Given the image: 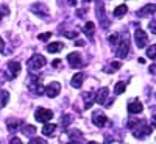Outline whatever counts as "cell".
Returning <instances> with one entry per match:
<instances>
[{"label": "cell", "mask_w": 156, "mask_h": 144, "mask_svg": "<svg viewBox=\"0 0 156 144\" xmlns=\"http://www.w3.org/2000/svg\"><path fill=\"white\" fill-rule=\"evenodd\" d=\"M22 133H23V135L31 136V135H34V133H36V128H34L33 125H27V127H23V128H22Z\"/></svg>", "instance_id": "obj_25"}, {"label": "cell", "mask_w": 156, "mask_h": 144, "mask_svg": "<svg viewBox=\"0 0 156 144\" xmlns=\"http://www.w3.org/2000/svg\"><path fill=\"white\" fill-rule=\"evenodd\" d=\"M142 110H144V107H142V103L139 100H129V103H128L129 114H139V113H142Z\"/></svg>", "instance_id": "obj_9"}, {"label": "cell", "mask_w": 156, "mask_h": 144, "mask_svg": "<svg viewBox=\"0 0 156 144\" xmlns=\"http://www.w3.org/2000/svg\"><path fill=\"white\" fill-rule=\"evenodd\" d=\"M76 31H64V36H66V38H70V39H75L76 38Z\"/></svg>", "instance_id": "obj_30"}, {"label": "cell", "mask_w": 156, "mask_h": 144, "mask_svg": "<svg viewBox=\"0 0 156 144\" xmlns=\"http://www.w3.org/2000/svg\"><path fill=\"white\" fill-rule=\"evenodd\" d=\"M125 89H126V83L125 82H119V83H115V86H114V93L115 94H122Z\"/></svg>", "instance_id": "obj_22"}, {"label": "cell", "mask_w": 156, "mask_h": 144, "mask_svg": "<svg viewBox=\"0 0 156 144\" xmlns=\"http://www.w3.org/2000/svg\"><path fill=\"white\" fill-rule=\"evenodd\" d=\"M17 128V121H8V130H9V132H12V130H16Z\"/></svg>", "instance_id": "obj_29"}, {"label": "cell", "mask_w": 156, "mask_h": 144, "mask_svg": "<svg viewBox=\"0 0 156 144\" xmlns=\"http://www.w3.org/2000/svg\"><path fill=\"white\" fill-rule=\"evenodd\" d=\"M55 128H56L55 124H45V125L42 127V133H44L45 136H50V135L55 133Z\"/></svg>", "instance_id": "obj_18"}, {"label": "cell", "mask_w": 156, "mask_h": 144, "mask_svg": "<svg viewBox=\"0 0 156 144\" xmlns=\"http://www.w3.org/2000/svg\"><path fill=\"white\" fill-rule=\"evenodd\" d=\"M28 88H30V91H31L33 94H37V96H41V94L45 93V88H42L41 85H39V82H37L36 77H31V82H30Z\"/></svg>", "instance_id": "obj_6"}, {"label": "cell", "mask_w": 156, "mask_h": 144, "mask_svg": "<svg viewBox=\"0 0 156 144\" xmlns=\"http://www.w3.org/2000/svg\"><path fill=\"white\" fill-rule=\"evenodd\" d=\"M28 144H47V141L42 138H31V141H28Z\"/></svg>", "instance_id": "obj_27"}, {"label": "cell", "mask_w": 156, "mask_h": 144, "mask_svg": "<svg viewBox=\"0 0 156 144\" xmlns=\"http://www.w3.org/2000/svg\"><path fill=\"white\" fill-rule=\"evenodd\" d=\"M87 144H97V142H94V141H89Z\"/></svg>", "instance_id": "obj_38"}, {"label": "cell", "mask_w": 156, "mask_h": 144, "mask_svg": "<svg viewBox=\"0 0 156 144\" xmlns=\"http://www.w3.org/2000/svg\"><path fill=\"white\" fill-rule=\"evenodd\" d=\"M3 49H5V46H3V41L0 39V52H3Z\"/></svg>", "instance_id": "obj_36"}, {"label": "cell", "mask_w": 156, "mask_h": 144, "mask_svg": "<svg viewBox=\"0 0 156 144\" xmlns=\"http://www.w3.org/2000/svg\"><path fill=\"white\" fill-rule=\"evenodd\" d=\"M154 13H156V3H148V5H145L144 8H140L137 11V16L139 17H147V16L154 14Z\"/></svg>", "instance_id": "obj_8"}, {"label": "cell", "mask_w": 156, "mask_h": 144, "mask_svg": "<svg viewBox=\"0 0 156 144\" xmlns=\"http://www.w3.org/2000/svg\"><path fill=\"white\" fill-rule=\"evenodd\" d=\"M92 122H94V125L95 127H103L106 122H108V117H106V114H103V113H100V111H95L94 114H92Z\"/></svg>", "instance_id": "obj_7"}, {"label": "cell", "mask_w": 156, "mask_h": 144, "mask_svg": "<svg viewBox=\"0 0 156 144\" xmlns=\"http://www.w3.org/2000/svg\"><path fill=\"white\" fill-rule=\"evenodd\" d=\"M150 72L151 74H156V64H151V66H150Z\"/></svg>", "instance_id": "obj_33"}, {"label": "cell", "mask_w": 156, "mask_h": 144, "mask_svg": "<svg viewBox=\"0 0 156 144\" xmlns=\"http://www.w3.org/2000/svg\"><path fill=\"white\" fill-rule=\"evenodd\" d=\"M83 82H84V74H83V72H78V74H75V75L72 77L70 85H72L73 88H81Z\"/></svg>", "instance_id": "obj_15"}, {"label": "cell", "mask_w": 156, "mask_h": 144, "mask_svg": "<svg viewBox=\"0 0 156 144\" xmlns=\"http://www.w3.org/2000/svg\"><path fill=\"white\" fill-rule=\"evenodd\" d=\"M126 11H128V6L126 5H119L115 9H114V16L115 17H122L126 14Z\"/></svg>", "instance_id": "obj_17"}, {"label": "cell", "mask_w": 156, "mask_h": 144, "mask_svg": "<svg viewBox=\"0 0 156 144\" xmlns=\"http://www.w3.org/2000/svg\"><path fill=\"white\" fill-rule=\"evenodd\" d=\"M75 3H76V0H69V5H73L75 6Z\"/></svg>", "instance_id": "obj_37"}, {"label": "cell", "mask_w": 156, "mask_h": 144, "mask_svg": "<svg viewBox=\"0 0 156 144\" xmlns=\"http://www.w3.org/2000/svg\"><path fill=\"white\" fill-rule=\"evenodd\" d=\"M50 38H51V33H50V31H48V33H41V35L37 36L39 41H47V39H50Z\"/></svg>", "instance_id": "obj_28"}, {"label": "cell", "mask_w": 156, "mask_h": 144, "mask_svg": "<svg viewBox=\"0 0 156 144\" xmlns=\"http://www.w3.org/2000/svg\"><path fill=\"white\" fill-rule=\"evenodd\" d=\"M150 133H151V127H148L145 122L142 124L137 130H134V132H133V135H134L136 138H144V136H147V135H150Z\"/></svg>", "instance_id": "obj_12"}, {"label": "cell", "mask_w": 156, "mask_h": 144, "mask_svg": "<svg viewBox=\"0 0 156 144\" xmlns=\"http://www.w3.org/2000/svg\"><path fill=\"white\" fill-rule=\"evenodd\" d=\"M128 52H129V44H128L126 38H125V39H122V41H120L119 47H117L115 55H117V58H126L128 57Z\"/></svg>", "instance_id": "obj_4"}, {"label": "cell", "mask_w": 156, "mask_h": 144, "mask_svg": "<svg viewBox=\"0 0 156 144\" xmlns=\"http://www.w3.org/2000/svg\"><path fill=\"white\" fill-rule=\"evenodd\" d=\"M109 66H111V68H106L105 71H106V72H115V71H119V69L122 68V64H120L119 61H114V63L109 64Z\"/></svg>", "instance_id": "obj_24"}, {"label": "cell", "mask_w": 156, "mask_h": 144, "mask_svg": "<svg viewBox=\"0 0 156 144\" xmlns=\"http://www.w3.org/2000/svg\"><path fill=\"white\" fill-rule=\"evenodd\" d=\"M75 44L81 47V46H84V41H81V39H78V41H75Z\"/></svg>", "instance_id": "obj_34"}, {"label": "cell", "mask_w": 156, "mask_h": 144, "mask_svg": "<svg viewBox=\"0 0 156 144\" xmlns=\"http://www.w3.org/2000/svg\"><path fill=\"white\" fill-rule=\"evenodd\" d=\"M117 39H119V35H117V33H112V35H109L108 36V41H109V44H117Z\"/></svg>", "instance_id": "obj_26"}, {"label": "cell", "mask_w": 156, "mask_h": 144, "mask_svg": "<svg viewBox=\"0 0 156 144\" xmlns=\"http://www.w3.org/2000/svg\"><path fill=\"white\" fill-rule=\"evenodd\" d=\"M59 63H61L59 60H55V61H53V68H58V66H59Z\"/></svg>", "instance_id": "obj_35"}, {"label": "cell", "mask_w": 156, "mask_h": 144, "mask_svg": "<svg viewBox=\"0 0 156 144\" xmlns=\"http://www.w3.org/2000/svg\"><path fill=\"white\" fill-rule=\"evenodd\" d=\"M61 49H62V42H50L47 46V52H50V54H56Z\"/></svg>", "instance_id": "obj_16"}, {"label": "cell", "mask_w": 156, "mask_h": 144, "mask_svg": "<svg viewBox=\"0 0 156 144\" xmlns=\"http://www.w3.org/2000/svg\"><path fill=\"white\" fill-rule=\"evenodd\" d=\"M8 99H9V93L8 91H0V107H6L8 103Z\"/></svg>", "instance_id": "obj_20"}, {"label": "cell", "mask_w": 156, "mask_h": 144, "mask_svg": "<svg viewBox=\"0 0 156 144\" xmlns=\"http://www.w3.org/2000/svg\"><path fill=\"white\" fill-rule=\"evenodd\" d=\"M83 31H84L87 36H92V35H94V31H95V24H94V22H86Z\"/></svg>", "instance_id": "obj_19"}, {"label": "cell", "mask_w": 156, "mask_h": 144, "mask_svg": "<svg viewBox=\"0 0 156 144\" xmlns=\"http://www.w3.org/2000/svg\"><path fill=\"white\" fill-rule=\"evenodd\" d=\"M20 69H22V66H20V63H17V61H9L8 63V74H9V77H17L19 74H20Z\"/></svg>", "instance_id": "obj_10"}, {"label": "cell", "mask_w": 156, "mask_h": 144, "mask_svg": "<svg viewBox=\"0 0 156 144\" xmlns=\"http://www.w3.org/2000/svg\"><path fill=\"white\" fill-rule=\"evenodd\" d=\"M51 117H53V111L51 110H47V108H37L36 111H34V119L37 121V122H44V124H47Z\"/></svg>", "instance_id": "obj_2"}, {"label": "cell", "mask_w": 156, "mask_h": 144, "mask_svg": "<svg viewBox=\"0 0 156 144\" xmlns=\"http://www.w3.org/2000/svg\"><path fill=\"white\" fill-rule=\"evenodd\" d=\"M147 58L156 61V46H150V47L147 49Z\"/></svg>", "instance_id": "obj_23"}, {"label": "cell", "mask_w": 156, "mask_h": 144, "mask_svg": "<svg viewBox=\"0 0 156 144\" xmlns=\"http://www.w3.org/2000/svg\"><path fill=\"white\" fill-rule=\"evenodd\" d=\"M108 94H109V89L108 88H100L98 93L95 94V103H100V105H101V103H105Z\"/></svg>", "instance_id": "obj_13"}, {"label": "cell", "mask_w": 156, "mask_h": 144, "mask_svg": "<svg viewBox=\"0 0 156 144\" xmlns=\"http://www.w3.org/2000/svg\"><path fill=\"white\" fill-rule=\"evenodd\" d=\"M27 66L30 71H39V69H42L45 66V58L42 55H33L28 63H27Z\"/></svg>", "instance_id": "obj_1"}, {"label": "cell", "mask_w": 156, "mask_h": 144, "mask_svg": "<svg viewBox=\"0 0 156 144\" xmlns=\"http://www.w3.org/2000/svg\"><path fill=\"white\" fill-rule=\"evenodd\" d=\"M144 122H145V121H137V119H129L126 125H128V128H131V130H134V128H139V127H140L142 124H144Z\"/></svg>", "instance_id": "obj_21"}, {"label": "cell", "mask_w": 156, "mask_h": 144, "mask_svg": "<svg viewBox=\"0 0 156 144\" xmlns=\"http://www.w3.org/2000/svg\"><path fill=\"white\" fill-rule=\"evenodd\" d=\"M59 91H61V85L58 83V82H51L50 85H47L45 86V94L48 96V97H56L58 94H59Z\"/></svg>", "instance_id": "obj_5"}, {"label": "cell", "mask_w": 156, "mask_h": 144, "mask_svg": "<svg viewBox=\"0 0 156 144\" xmlns=\"http://www.w3.org/2000/svg\"><path fill=\"white\" fill-rule=\"evenodd\" d=\"M147 41H148V36H147V33H145L144 30L137 28V30L134 31V42H136L137 49L145 47V46H147Z\"/></svg>", "instance_id": "obj_3"}, {"label": "cell", "mask_w": 156, "mask_h": 144, "mask_svg": "<svg viewBox=\"0 0 156 144\" xmlns=\"http://www.w3.org/2000/svg\"><path fill=\"white\" fill-rule=\"evenodd\" d=\"M148 28H150V31H151V33H154V35H156V20H151V22L148 24Z\"/></svg>", "instance_id": "obj_31"}, {"label": "cell", "mask_w": 156, "mask_h": 144, "mask_svg": "<svg viewBox=\"0 0 156 144\" xmlns=\"http://www.w3.org/2000/svg\"><path fill=\"white\" fill-rule=\"evenodd\" d=\"M67 61H69L70 66H73V68H81V64H83L81 55L76 54V52H73V54H69V55H67Z\"/></svg>", "instance_id": "obj_11"}, {"label": "cell", "mask_w": 156, "mask_h": 144, "mask_svg": "<svg viewBox=\"0 0 156 144\" xmlns=\"http://www.w3.org/2000/svg\"><path fill=\"white\" fill-rule=\"evenodd\" d=\"M9 144H23V142H22L19 138H11V139H9Z\"/></svg>", "instance_id": "obj_32"}, {"label": "cell", "mask_w": 156, "mask_h": 144, "mask_svg": "<svg viewBox=\"0 0 156 144\" xmlns=\"http://www.w3.org/2000/svg\"><path fill=\"white\" fill-rule=\"evenodd\" d=\"M31 11H34V13H37L41 17H47L48 16V9H47V6L44 5V3H37V5H33L31 6Z\"/></svg>", "instance_id": "obj_14"}]
</instances>
